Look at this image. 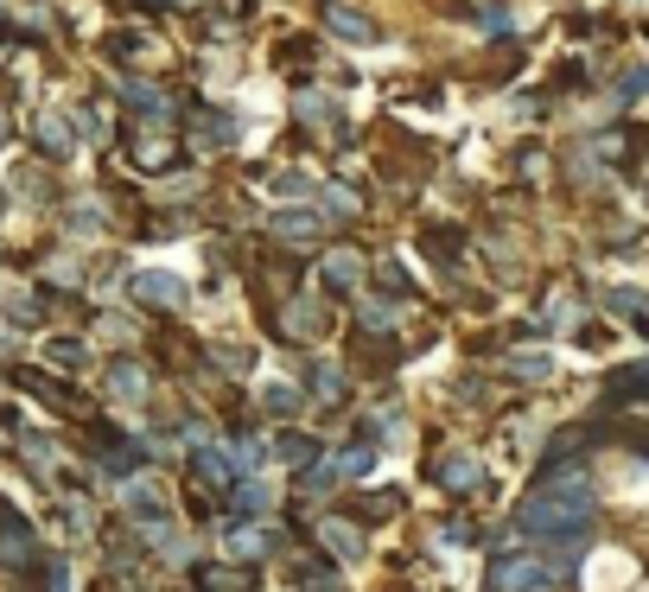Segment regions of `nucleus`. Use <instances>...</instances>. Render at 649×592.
Instances as JSON below:
<instances>
[{
  "mask_svg": "<svg viewBox=\"0 0 649 592\" xmlns=\"http://www.w3.org/2000/svg\"><path fill=\"white\" fill-rule=\"evenodd\" d=\"M528 536H586V522H593V497H586V485L573 478L567 490H535L528 503H522L516 516Z\"/></svg>",
  "mask_w": 649,
  "mask_h": 592,
  "instance_id": "nucleus-1",
  "label": "nucleus"
},
{
  "mask_svg": "<svg viewBox=\"0 0 649 592\" xmlns=\"http://www.w3.org/2000/svg\"><path fill=\"white\" fill-rule=\"evenodd\" d=\"M554 580H547L542 554H516V561H503L491 573V592H547Z\"/></svg>",
  "mask_w": 649,
  "mask_h": 592,
  "instance_id": "nucleus-2",
  "label": "nucleus"
},
{
  "mask_svg": "<svg viewBox=\"0 0 649 592\" xmlns=\"http://www.w3.org/2000/svg\"><path fill=\"white\" fill-rule=\"evenodd\" d=\"M579 554H586V536H561V548H547V554H542L547 580H567L573 567H579Z\"/></svg>",
  "mask_w": 649,
  "mask_h": 592,
  "instance_id": "nucleus-3",
  "label": "nucleus"
},
{
  "mask_svg": "<svg viewBox=\"0 0 649 592\" xmlns=\"http://www.w3.org/2000/svg\"><path fill=\"white\" fill-rule=\"evenodd\" d=\"M325 20H332V32H338V39H350V45H364V39H376V27H369L364 13H344V7H332Z\"/></svg>",
  "mask_w": 649,
  "mask_h": 592,
  "instance_id": "nucleus-4",
  "label": "nucleus"
},
{
  "mask_svg": "<svg viewBox=\"0 0 649 592\" xmlns=\"http://www.w3.org/2000/svg\"><path fill=\"white\" fill-rule=\"evenodd\" d=\"M140 300H159V307H179V281H172V274H147V281H140Z\"/></svg>",
  "mask_w": 649,
  "mask_h": 592,
  "instance_id": "nucleus-5",
  "label": "nucleus"
},
{
  "mask_svg": "<svg viewBox=\"0 0 649 592\" xmlns=\"http://www.w3.org/2000/svg\"><path fill=\"white\" fill-rule=\"evenodd\" d=\"M325 541H332V554H364V541H357V529H344V522H325Z\"/></svg>",
  "mask_w": 649,
  "mask_h": 592,
  "instance_id": "nucleus-6",
  "label": "nucleus"
},
{
  "mask_svg": "<svg viewBox=\"0 0 649 592\" xmlns=\"http://www.w3.org/2000/svg\"><path fill=\"white\" fill-rule=\"evenodd\" d=\"M325 274L338 281V293H350V287L364 281V268H357V261H350V256H332V261H325Z\"/></svg>",
  "mask_w": 649,
  "mask_h": 592,
  "instance_id": "nucleus-7",
  "label": "nucleus"
},
{
  "mask_svg": "<svg viewBox=\"0 0 649 592\" xmlns=\"http://www.w3.org/2000/svg\"><path fill=\"white\" fill-rule=\"evenodd\" d=\"M440 478H446V485H471V478H478V465H471V459H440Z\"/></svg>",
  "mask_w": 649,
  "mask_h": 592,
  "instance_id": "nucleus-8",
  "label": "nucleus"
},
{
  "mask_svg": "<svg viewBox=\"0 0 649 592\" xmlns=\"http://www.w3.org/2000/svg\"><path fill=\"white\" fill-rule=\"evenodd\" d=\"M312 230H318L312 217H281V236H286V242H312Z\"/></svg>",
  "mask_w": 649,
  "mask_h": 592,
  "instance_id": "nucleus-9",
  "label": "nucleus"
},
{
  "mask_svg": "<svg viewBox=\"0 0 649 592\" xmlns=\"http://www.w3.org/2000/svg\"><path fill=\"white\" fill-rule=\"evenodd\" d=\"M281 453H286V459H293V465H306V459H312V439H306V434H300V439H286Z\"/></svg>",
  "mask_w": 649,
  "mask_h": 592,
  "instance_id": "nucleus-10",
  "label": "nucleus"
}]
</instances>
